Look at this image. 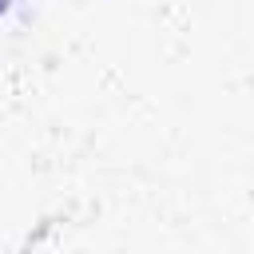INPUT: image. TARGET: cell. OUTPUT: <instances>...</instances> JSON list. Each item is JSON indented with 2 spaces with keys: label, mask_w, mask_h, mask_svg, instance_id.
<instances>
[{
  "label": "cell",
  "mask_w": 254,
  "mask_h": 254,
  "mask_svg": "<svg viewBox=\"0 0 254 254\" xmlns=\"http://www.w3.org/2000/svg\"><path fill=\"white\" fill-rule=\"evenodd\" d=\"M8 4H12V0H0V16H4V12H8Z\"/></svg>",
  "instance_id": "1"
}]
</instances>
